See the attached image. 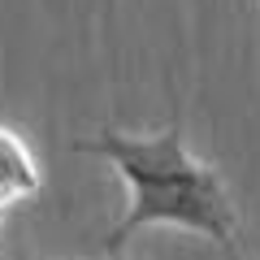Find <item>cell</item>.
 <instances>
[{
    "mask_svg": "<svg viewBox=\"0 0 260 260\" xmlns=\"http://www.w3.org/2000/svg\"><path fill=\"white\" fill-rule=\"evenodd\" d=\"M39 186H44V178H39L30 148L22 143V135L0 126V213L13 204H26L30 195H39Z\"/></svg>",
    "mask_w": 260,
    "mask_h": 260,
    "instance_id": "7a4b0ae2",
    "label": "cell"
},
{
    "mask_svg": "<svg viewBox=\"0 0 260 260\" xmlns=\"http://www.w3.org/2000/svg\"><path fill=\"white\" fill-rule=\"evenodd\" d=\"M74 152L104 156L130 191L121 221L104 234L109 256H117L121 243L139 230L178 225V230L204 234L208 243H217L225 260H239L243 225L230 191H225V178L186 148L182 126H169L160 135H126V130L109 126L95 139H78Z\"/></svg>",
    "mask_w": 260,
    "mask_h": 260,
    "instance_id": "6da1fadb",
    "label": "cell"
},
{
    "mask_svg": "<svg viewBox=\"0 0 260 260\" xmlns=\"http://www.w3.org/2000/svg\"><path fill=\"white\" fill-rule=\"evenodd\" d=\"M0 217H5V213H0Z\"/></svg>",
    "mask_w": 260,
    "mask_h": 260,
    "instance_id": "3957f363",
    "label": "cell"
}]
</instances>
